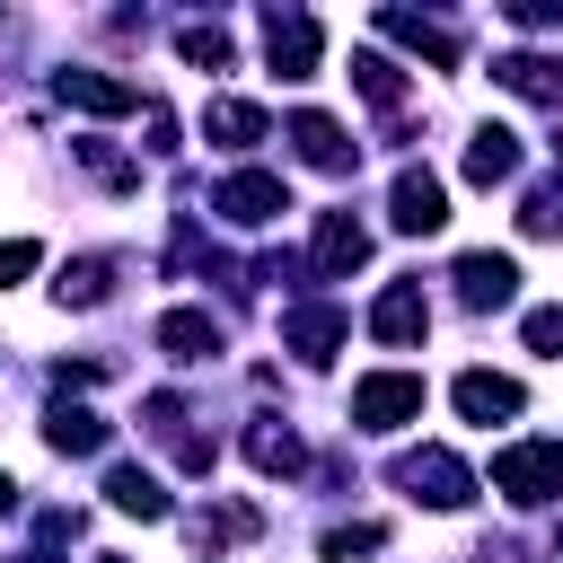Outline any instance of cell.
I'll return each instance as SVG.
<instances>
[{"label":"cell","instance_id":"cell-1","mask_svg":"<svg viewBox=\"0 0 563 563\" xmlns=\"http://www.w3.org/2000/svg\"><path fill=\"white\" fill-rule=\"evenodd\" d=\"M493 493H510V501H563V440H519V449H501L493 457Z\"/></svg>","mask_w":563,"mask_h":563},{"label":"cell","instance_id":"cell-2","mask_svg":"<svg viewBox=\"0 0 563 563\" xmlns=\"http://www.w3.org/2000/svg\"><path fill=\"white\" fill-rule=\"evenodd\" d=\"M352 422H361V431L422 422V378H413V369H369V378L352 387Z\"/></svg>","mask_w":563,"mask_h":563},{"label":"cell","instance_id":"cell-3","mask_svg":"<svg viewBox=\"0 0 563 563\" xmlns=\"http://www.w3.org/2000/svg\"><path fill=\"white\" fill-rule=\"evenodd\" d=\"M317 53H325V26H317L308 9H264V62H273L282 79H308Z\"/></svg>","mask_w":563,"mask_h":563},{"label":"cell","instance_id":"cell-4","mask_svg":"<svg viewBox=\"0 0 563 563\" xmlns=\"http://www.w3.org/2000/svg\"><path fill=\"white\" fill-rule=\"evenodd\" d=\"M396 484H405L413 501H431V510H457V501L475 493V475H466L449 449H405V457H396Z\"/></svg>","mask_w":563,"mask_h":563},{"label":"cell","instance_id":"cell-5","mask_svg":"<svg viewBox=\"0 0 563 563\" xmlns=\"http://www.w3.org/2000/svg\"><path fill=\"white\" fill-rule=\"evenodd\" d=\"M387 220H396L405 238H431V229H449V185H440L431 167H396V194H387Z\"/></svg>","mask_w":563,"mask_h":563},{"label":"cell","instance_id":"cell-6","mask_svg":"<svg viewBox=\"0 0 563 563\" xmlns=\"http://www.w3.org/2000/svg\"><path fill=\"white\" fill-rule=\"evenodd\" d=\"M211 202H220L238 229H264L273 211H290V185H282V176H264V167H238V176H229Z\"/></svg>","mask_w":563,"mask_h":563},{"label":"cell","instance_id":"cell-7","mask_svg":"<svg viewBox=\"0 0 563 563\" xmlns=\"http://www.w3.org/2000/svg\"><path fill=\"white\" fill-rule=\"evenodd\" d=\"M457 299H466V308H510V299H519V264L493 255V246L457 255Z\"/></svg>","mask_w":563,"mask_h":563},{"label":"cell","instance_id":"cell-8","mask_svg":"<svg viewBox=\"0 0 563 563\" xmlns=\"http://www.w3.org/2000/svg\"><path fill=\"white\" fill-rule=\"evenodd\" d=\"M378 35H396L405 53H422L431 70H457V26L440 18H413V9H378Z\"/></svg>","mask_w":563,"mask_h":563},{"label":"cell","instance_id":"cell-9","mask_svg":"<svg viewBox=\"0 0 563 563\" xmlns=\"http://www.w3.org/2000/svg\"><path fill=\"white\" fill-rule=\"evenodd\" d=\"M53 97H62V106H79V114H132V106H150L132 79H106V70H62V79H53Z\"/></svg>","mask_w":563,"mask_h":563},{"label":"cell","instance_id":"cell-10","mask_svg":"<svg viewBox=\"0 0 563 563\" xmlns=\"http://www.w3.org/2000/svg\"><path fill=\"white\" fill-rule=\"evenodd\" d=\"M282 343H290L299 361H325V352L343 343V308H325V299H299V308H282Z\"/></svg>","mask_w":563,"mask_h":563},{"label":"cell","instance_id":"cell-11","mask_svg":"<svg viewBox=\"0 0 563 563\" xmlns=\"http://www.w3.org/2000/svg\"><path fill=\"white\" fill-rule=\"evenodd\" d=\"M449 396H457V413H466V422H510V413L528 405V396H519V378H501V369H466Z\"/></svg>","mask_w":563,"mask_h":563},{"label":"cell","instance_id":"cell-12","mask_svg":"<svg viewBox=\"0 0 563 563\" xmlns=\"http://www.w3.org/2000/svg\"><path fill=\"white\" fill-rule=\"evenodd\" d=\"M290 141H299V158H308V167H325V176H343V167H352L343 123H334V114H317V106H299V114H290Z\"/></svg>","mask_w":563,"mask_h":563},{"label":"cell","instance_id":"cell-13","mask_svg":"<svg viewBox=\"0 0 563 563\" xmlns=\"http://www.w3.org/2000/svg\"><path fill=\"white\" fill-rule=\"evenodd\" d=\"M422 325H431L422 290H413V282H387L378 308H369V334H378V343H422Z\"/></svg>","mask_w":563,"mask_h":563},{"label":"cell","instance_id":"cell-14","mask_svg":"<svg viewBox=\"0 0 563 563\" xmlns=\"http://www.w3.org/2000/svg\"><path fill=\"white\" fill-rule=\"evenodd\" d=\"M158 352L167 361H211L220 352V317L211 308H167L158 317Z\"/></svg>","mask_w":563,"mask_h":563},{"label":"cell","instance_id":"cell-15","mask_svg":"<svg viewBox=\"0 0 563 563\" xmlns=\"http://www.w3.org/2000/svg\"><path fill=\"white\" fill-rule=\"evenodd\" d=\"M369 264V229L352 211H325L317 220V273H361Z\"/></svg>","mask_w":563,"mask_h":563},{"label":"cell","instance_id":"cell-16","mask_svg":"<svg viewBox=\"0 0 563 563\" xmlns=\"http://www.w3.org/2000/svg\"><path fill=\"white\" fill-rule=\"evenodd\" d=\"M246 457H255V475H299V466H308L299 431H290V422H273V413H255V422H246Z\"/></svg>","mask_w":563,"mask_h":563},{"label":"cell","instance_id":"cell-17","mask_svg":"<svg viewBox=\"0 0 563 563\" xmlns=\"http://www.w3.org/2000/svg\"><path fill=\"white\" fill-rule=\"evenodd\" d=\"M510 176H519V132L484 123V132L466 141V185H510Z\"/></svg>","mask_w":563,"mask_h":563},{"label":"cell","instance_id":"cell-18","mask_svg":"<svg viewBox=\"0 0 563 563\" xmlns=\"http://www.w3.org/2000/svg\"><path fill=\"white\" fill-rule=\"evenodd\" d=\"M44 440H53L62 457H97V449H106V413H88V405L62 396V405L44 413Z\"/></svg>","mask_w":563,"mask_h":563},{"label":"cell","instance_id":"cell-19","mask_svg":"<svg viewBox=\"0 0 563 563\" xmlns=\"http://www.w3.org/2000/svg\"><path fill=\"white\" fill-rule=\"evenodd\" d=\"M493 79H501L510 97H537V106H554V97H563V62H545V53H501V62H493Z\"/></svg>","mask_w":563,"mask_h":563},{"label":"cell","instance_id":"cell-20","mask_svg":"<svg viewBox=\"0 0 563 563\" xmlns=\"http://www.w3.org/2000/svg\"><path fill=\"white\" fill-rule=\"evenodd\" d=\"M202 132H211L220 150H255V141H264V106H246V97H211V106H202Z\"/></svg>","mask_w":563,"mask_h":563},{"label":"cell","instance_id":"cell-21","mask_svg":"<svg viewBox=\"0 0 563 563\" xmlns=\"http://www.w3.org/2000/svg\"><path fill=\"white\" fill-rule=\"evenodd\" d=\"M106 501L132 510V519H167V493H158L150 466H106Z\"/></svg>","mask_w":563,"mask_h":563},{"label":"cell","instance_id":"cell-22","mask_svg":"<svg viewBox=\"0 0 563 563\" xmlns=\"http://www.w3.org/2000/svg\"><path fill=\"white\" fill-rule=\"evenodd\" d=\"M352 88H361L369 106H405V79H396L387 53H352Z\"/></svg>","mask_w":563,"mask_h":563},{"label":"cell","instance_id":"cell-23","mask_svg":"<svg viewBox=\"0 0 563 563\" xmlns=\"http://www.w3.org/2000/svg\"><path fill=\"white\" fill-rule=\"evenodd\" d=\"M53 299H62V308H97V299H106V264H97V255H79V264H62V282H53Z\"/></svg>","mask_w":563,"mask_h":563},{"label":"cell","instance_id":"cell-24","mask_svg":"<svg viewBox=\"0 0 563 563\" xmlns=\"http://www.w3.org/2000/svg\"><path fill=\"white\" fill-rule=\"evenodd\" d=\"M176 53H185L194 70H229V26H185Z\"/></svg>","mask_w":563,"mask_h":563},{"label":"cell","instance_id":"cell-25","mask_svg":"<svg viewBox=\"0 0 563 563\" xmlns=\"http://www.w3.org/2000/svg\"><path fill=\"white\" fill-rule=\"evenodd\" d=\"M194 528H202V537H220V545H238V537H255V528H264V519H255V510H246V501H220V510H202V519H194Z\"/></svg>","mask_w":563,"mask_h":563},{"label":"cell","instance_id":"cell-26","mask_svg":"<svg viewBox=\"0 0 563 563\" xmlns=\"http://www.w3.org/2000/svg\"><path fill=\"white\" fill-rule=\"evenodd\" d=\"M378 545H387L378 519H361V528H325V563H352V554H378Z\"/></svg>","mask_w":563,"mask_h":563},{"label":"cell","instance_id":"cell-27","mask_svg":"<svg viewBox=\"0 0 563 563\" xmlns=\"http://www.w3.org/2000/svg\"><path fill=\"white\" fill-rule=\"evenodd\" d=\"M519 229H528V238H554V229H563V185H537L528 211H519Z\"/></svg>","mask_w":563,"mask_h":563},{"label":"cell","instance_id":"cell-28","mask_svg":"<svg viewBox=\"0 0 563 563\" xmlns=\"http://www.w3.org/2000/svg\"><path fill=\"white\" fill-rule=\"evenodd\" d=\"M528 352L563 361V308H528Z\"/></svg>","mask_w":563,"mask_h":563},{"label":"cell","instance_id":"cell-29","mask_svg":"<svg viewBox=\"0 0 563 563\" xmlns=\"http://www.w3.org/2000/svg\"><path fill=\"white\" fill-rule=\"evenodd\" d=\"M35 264H44V246H35V238H9V246H0V290H9V282H26Z\"/></svg>","mask_w":563,"mask_h":563},{"label":"cell","instance_id":"cell-30","mask_svg":"<svg viewBox=\"0 0 563 563\" xmlns=\"http://www.w3.org/2000/svg\"><path fill=\"white\" fill-rule=\"evenodd\" d=\"M519 26H563V0H510Z\"/></svg>","mask_w":563,"mask_h":563},{"label":"cell","instance_id":"cell-31","mask_svg":"<svg viewBox=\"0 0 563 563\" xmlns=\"http://www.w3.org/2000/svg\"><path fill=\"white\" fill-rule=\"evenodd\" d=\"M9 510H18V475H0V519H9Z\"/></svg>","mask_w":563,"mask_h":563},{"label":"cell","instance_id":"cell-32","mask_svg":"<svg viewBox=\"0 0 563 563\" xmlns=\"http://www.w3.org/2000/svg\"><path fill=\"white\" fill-rule=\"evenodd\" d=\"M9 563H53V554H9Z\"/></svg>","mask_w":563,"mask_h":563},{"label":"cell","instance_id":"cell-33","mask_svg":"<svg viewBox=\"0 0 563 563\" xmlns=\"http://www.w3.org/2000/svg\"><path fill=\"white\" fill-rule=\"evenodd\" d=\"M554 158H563V132H554Z\"/></svg>","mask_w":563,"mask_h":563},{"label":"cell","instance_id":"cell-34","mask_svg":"<svg viewBox=\"0 0 563 563\" xmlns=\"http://www.w3.org/2000/svg\"><path fill=\"white\" fill-rule=\"evenodd\" d=\"M97 563H123V554H97Z\"/></svg>","mask_w":563,"mask_h":563}]
</instances>
